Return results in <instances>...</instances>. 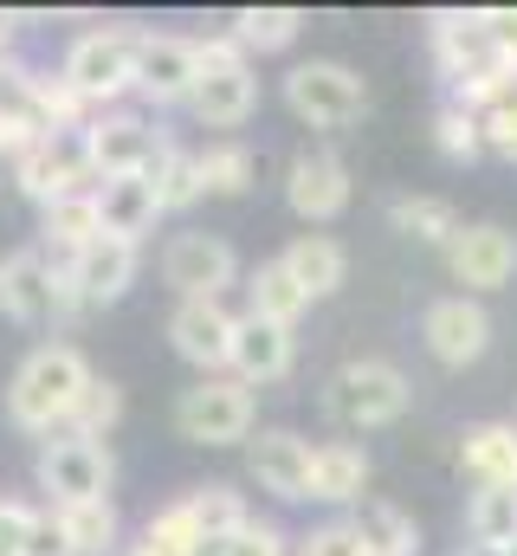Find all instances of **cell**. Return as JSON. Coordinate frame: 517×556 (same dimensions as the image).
I'll return each mask as SVG.
<instances>
[{
    "mask_svg": "<svg viewBox=\"0 0 517 556\" xmlns=\"http://www.w3.org/2000/svg\"><path fill=\"white\" fill-rule=\"evenodd\" d=\"M388 220H394V233H407L420 247H453V233H459V207L446 194H394Z\"/></svg>",
    "mask_w": 517,
    "mask_h": 556,
    "instance_id": "cell-28",
    "label": "cell"
},
{
    "mask_svg": "<svg viewBox=\"0 0 517 556\" xmlns=\"http://www.w3.org/2000/svg\"><path fill=\"white\" fill-rule=\"evenodd\" d=\"M420 343H427L433 363H446V369H472V363L492 350V311H486L479 298H466V291L433 298V304L420 311Z\"/></svg>",
    "mask_w": 517,
    "mask_h": 556,
    "instance_id": "cell-11",
    "label": "cell"
},
{
    "mask_svg": "<svg viewBox=\"0 0 517 556\" xmlns=\"http://www.w3.org/2000/svg\"><path fill=\"white\" fill-rule=\"evenodd\" d=\"M433 142H440L446 162H479V155H486V124H479V111H466V104H440V117H433Z\"/></svg>",
    "mask_w": 517,
    "mask_h": 556,
    "instance_id": "cell-36",
    "label": "cell"
},
{
    "mask_svg": "<svg viewBox=\"0 0 517 556\" xmlns=\"http://www.w3.org/2000/svg\"><path fill=\"white\" fill-rule=\"evenodd\" d=\"M201 85L194 39L181 33H142L136 39V98L142 104H188Z\"/></svg>",
    "mask_w": 517,
    "mask_h": 556,
    "instance_id": "cell-17",
    "label": "cell"
},
{
    "mask_svg": "<svg viewBox=\"0 0 517 556\" xmlns=\"http://www.w3.org/2000/svg\"><path fill=\"white\" fill-rule=\"evenodd\" d=\"M33 142H46V137H33V130H20V124H7V117H0V162H20Z\"/></svg>",
    "mask_w": 517,
    "mask_h": 556,
    "instance_id": "cell-43",
    "label": "cell"
},
{
    "mask_svg": "<svg viewBox=\"0 0 517 556\" xmlns=\"http://www.w3.org/2000/svg\"><path fill=\"white\" fill-rule=\"evenodd\" d=\"M298 33H304V13L298 7H240L234 13V46L253 59V52H285V46H298Z\"/></svg>",
    "mask_w": 517,
    "mask_h": 556,
    "instance_id": "cell-30",
    "label": "cell"
},
{
    "mask_svg": "<svg viewBox=\"0 0 517 556\" xmlns=\"http://www.w3.org/2000/svg\"><path fill=\"white\" fill-rule=\"evenodd\" d=\"M181 505H188L201 538H234V531L253 525V511H247V498L234 485H194V492H181Z\"/></svg>",
    "mask_w": 517,
    "mask_h": 556,
    "instance_id": "cell-32",
    "label": "cell"
},
{
    "mask_svg": "<svg viewBox=\"0 0 517 556\" xmlns=\"http://www.w3.org/2000/svg\"><path fill=\"white\" fill-rule=\"evenodd\" d=\"M136 39H142L136 26H91V33H78L59 78H65L91 111H104L111 98L136 91Z\"/></svg>",
    "mask_w": 517,
    "mask_h": 556,
    "instance_id": "cell-7",
    "label": "cell"
},
{
    "mask_svg": "<svg viewBox=\"0 0 517 556\" xmlns=\"http://www.w3.org/2000/svg\"><path fill=\"white\" fill-rule=\"evenodd\" d=\"M194 59H201V85H194L188 111H194L207 130H240V124L258 111L253 59L234 46V33H220V39H194Z\"/></svg>",
    "mask_w": 517,
    "mask_h": 556,
    "instance_id": "cell-4",
    "label": "cell"
},
{
    "mask_svg": "<svg viewBox=\"0 0 517 556\" xmlns=\"http://www.w3.org/2000/svg\"><path fill=\"white\" fill-rule=\"evenodd\" d=\"M98 227L111 233V240H129V247H142V233L162 220V201H155V181L149 175H117V181H98Z\"/></svg>",
    "mask_w": 517,
    "mask_h": 556,
    "instance_id": "cell-21",
    "label": "cell"
},
{
    "mask_svg": "<svg viewBox=\"0 0 517 556\" xmlns=\"http://www.w3.org/2000/svg\"><path fill=\"white\" fill-rule=\"evenodd\" d=\"M479 124H486V149H499L505 162H517V91L499 98L492 111H479Z\"/></svg>",
    "mask_w": 517,
    "mask_h": 556,
    "instance_id": "cell-38",
    "label": "cell"
},
{
    "mask_svg": "<svg viewBox=\"0 0 517 556\" xmlns=\"http://www.w3.org/2000/svg\"><path fill=\"white\" fill-rule=\"evenodd\" d=\"M298 556H369V551H363L356 525H350V518H337V525H317V531L304 538V551H298Z\"/></svg>",
    "mask_w": 517,
    "mask_h": 556,
    "instance_id": "cell-39",
    "label": "cell"
},
{
    "mask_svg": "<svg viewBox=\"0 0 517 556\" xmlns=\"http://www.w3.org/2000/svg\"><path fill=\"white\" fill-rule=\"evenodd\" d=\"M363 492H369V453L356 440L311 446V498L317 505H363Z\"/></svg>",
    "mask_w": 517,
    "mask_h": 556,
    "instance_id": "cell-23",
    "label": "cell"
},
{
    "mask_svg": "<svg viewBox=\"0 0 517 556\" xmlns=\"http://www.w3.org/2000/svg\"><path fill=\"white\" fill-rule=\"evenodd\" d=\"M0 311H7V291H0Z\"/></svg>",
    "mask_w": 517,
    "mask_h": 556,
    "instance_id": "cell-45",
    "label": "cell"
},
{
    "mask_svg": "<svg viewBox=\"0 0 517 556\" xmlns=\"http://www.w3.org/2000/svg\"><path fill=\"white\" fill-rule=\"evenodd\" d=\"M285 104L311 130H350L369 111V85L337 59H304V65L285 72Z\"/></svg>",
    "mask_w": 517,
    "mask_h": 556,
    "instance_id": "cell-5",
    "label": "cell"
},
{
    "mask_svg": "<svg viewBox=\"0 0 517 556\" xmlns=\"http://www.w3.org/2000/svg\"><path fill=\"white\" fill-rule=\"evenodd\" d=\"M414 408V382L407 369H394L388 356H350L343 369H330L324 382V415L350 433H376Z\"/></svg>",
    "mask_w": 517,
    "mask_h": 556,
    "instance_id": "cell-3",
    "label": "cell"
},
{
    "mask_svg": "<svg viewBox=\"0 0 517 556\" xmlns=\"http://www.w3.org/2000/svg\"><path fill=\"white\" fill-rule=\"evenodd\" d=\"M304 311H311V298L291 285V273H285L278 260H265V266L247 278V317H265V324H285V330H291Z\"/></svg>",
    "mask_w": 517,
    "mask_h": 556,
    "instance_id": "cell-29",
    "label": "cell"
},
{
    "mask_svg": "<svg viewBox=\"0 0 517 556\" xmlns=\"http://www.w3.org/2000/svg\"><path fill=\"white\" fill-rule=\"evenodd\" d=\"M149 181H155V201H162V214H181V207H194L207 188H201V168H194V155L188 149H162L155 155V168H149Z\"/></svg>",
    "mask_w": 517,
    "mask_h": 556,
    "instance_id": "cell-35",
    "label": "cell"
},
{
    "mask_svg": "<svg viewBox=\"0 0 517 556\" xmlns=\"http://www.w3.org/2000/svg\"><path fill=\"white\" fill-rule=\"evenodd\" d=\"M227 556H285V531L253 518L247 531H234V538H227Z\"/></svg>",
    "mask_w": 517,
    "mask_h": 556,
    "instance_id": "cell-41",
    "label": "cell"
},
{
    "mask_svg": "<svg viewBox=\"0 0 517 556\" xmlns=\"http://www.w3.org/2000/svg\"><path fill=\"white\" fill-rule=\"evenodd\" d=\"M136 266H142V253L129 247V240H111V233H98L78 260H72V291H78V304L85 311H104V304H117L129 285H136Z\"/></svg>",
    "mask_w": 517,
    "mask_h": 556,
    "instance_id": "cell-19",
    "label": "cell"
},
{
    "mask_svg": "<svg viewBox=\"0 0 517 556\" xmlns=\"http://www.w3.org/2000/svg\"><path fill=\"white\" fill-rule=\"evenodd\" d=\"M13 188L39 207H59V201H78V194H98V175L85 162V149L65 137H46L33 142L20 162H13Z\"/></svg>",
    "mask_w": 517,
    "mask_h": 556,
    "instance_id": "cell-13",
    "label": "cell"
},
{
    "mask_svg": "<svg viewBox=\"0 0 517 556\" xmlns=\"http://www.w3.org/2000/svg\"><path fill=\"white\" fill-rule=\"evenodd\" d=\"M433 59L453 85V104L466 111H492L517 91V52L492 33L486 13H433Z\"/></svg>",
    "mask_w": 517,
    "mask_h": 556,
    "instance_id": "cell-1",
    "label": "cell"
},
{
    "mask_svg": "<svg viewBox=\"0 0 517 556\" xmlns=\"http://www.w3.org/2000/svg\"><path fill=\"white\" fill-rule=\"evenodd\" d=\"M350 525H356V538H363L369 556H420V525L401 505H388V498H363L350 511Z\"/></svg>",
    "mask_w": 517,
    "mask_h": 556,
    "instance_id": "cell-27",
    "label": "cell"
},
{
    "mask_svg": "<svg viewBox=\"0 0 517 556\" xmlns=\"http://www.w3.org/2000/svg\"><path fill=\"white\" fill-rule=\"evenodd\" d=\"M194 168H201V188L207 194H247L258 181V162H253V149L247 142H207L201 155H194Z\"/></svg>",
    "mask_w": 517,
    "mask_h": 556,
    "instance_id": "cell-33",
    "label": "cell"
},
{
    "mask_svg": "<svg viewBox=\"0 0 517 556\" xmlns=\"http://www.w3.org/2000/svg\"><path fill=\"white\" fill-rule=\"evenodd\" d=\"M285 201H291V214L311 220V227L337 220V214L350 207V168H343V155L324 149V142H304V149L291 155V168H285Z\"/></svg>",
    "mask_w": 517,
    "mask_h": 556,
    "instance_id": "cell-15",
    "label": "cell"
},
{
    "mask_svg": "<svg viewBox=\"0 0 517 556\" xmlns=\"http://www.w3.org/2000/svg\"><path fill=\"white\" fill-rule=\"evenodd\" d=\"M291 363H298V337H291L285 324H265V317H240L227 369H234V376H240L247 389L285 382V376H291Z\"/></svg>",
    "mask_w": 517,
    "mask_h": 556,
    "instance_id": "cell-20",
    "label": "cell"
},
{
    "mask_svg": "<svg viewBox=\"0 0 517 556\" xmlns=\"http://www.w3.org/2000/svg\"><path fill=\"white\" fill-rule=\"evenodd\" d=\"M459 472L472 485H517V420H472L459 433Z\"/></svg>",
    "mask_w": 517,
    "mask_h": 556,
    "instance_id": "cell-22",
    "label": "cell"
},
{
    "mask_svg": "<svg viewBox=\"0 0 517 556\" xmlns=\"http://www.w3.org/2000/svg\"><path fill=\"white\" fill-rule=\"evenodd\" d=\"M33 479H39L46 505L65 511V505H98V498H111L117 466H111V446L78 440V433H52V440L39 446V459H33Z\"/></svg>",
    "mask_w": 517,
    "mask_h": 556,
    "instance_id": "cell-8",
    "label": "cell"
},
{
    "mask_svg": "<svg viewBox=\"0 0 517 556\" xmlns=\"http://www.w3.org/2000/svg\"><path fill=\"white\" fill-rule=\"evenodd\" d=\"M7 39H13V13H0V59H7Z\"/></svg>",
    "mask_w": 517,
    "mask_h": 556,
    "instance_id": "cell-44",
    "label": "cell"
},
{
    "mask_svg": "<svg viewBox=\"0 0 517 556\" xmlns=\"http://www.w3.org/2000/svg\"><path fill=\"white\" fill-rule=\"evenodd\" d=\"M59 525H65L72 556H117L124 525H117V505H111V498H98V505H65Z\"/></svg>",
    "mask_w": 517,
    "mask_h": 556,
    "instance_id": "cell-31",
    "label": "cell"
},
{
    "mask_svg": "<svg viewBox=\"0 0 517 556\" xmlns=\"http://www.w3.org/2000/svg\"><path fill=\"white\" fill-rule=\"evenodd\" d=\"M234 330H240V317H234L220 298H181V304L168 311V350H175L181 363H194L201 376H220V369H227Z\"/></svg>",
    "mask_w": 517,
    "mask_h": 556,
    "instance_id": "cell-16",
    "label": "cell"
},
{
    "mask_svg": "<svg viewBox=\"0 0 517 556\" xmlns=\"http://www.w3.org/2000/svg\"><path fill=\"white\" fill-rule=\"evenodd\" d=\"M91 382L98 376H91V363H85L78 343H39L13 369V382H7V420L20 433H65Z\"/></svg>",
    "mask_w": 517,
    "mask_h": 556,
    "instance_id": "cell-2",
    "label": "cell"
},
{
    "mask_svg": "<svg viewBox=\"0 0 517 556\" xmlns=\"http://www.w3.org/2000/svg\"><path fill=\"white\" fill-rule=\"evenodd\" d=\"M78 149H85V162H91L98 181H117V175H149L168 142L155 137V124L136 117V111H98V117L85 124Z\"/></svg>",
    "mask_w": 517,
    "mask_h": 556,
    "instance_id": "cell-10",
    "label": "cell"
},
{
    "mask_svg": "<svg viewBox=\"0 0 517 556\" xmlns=\"http://www.w3.org/2000/svg\"><path fill=\"white\" fill-rule=\"evenodd\" d=\"M466 544L479 556L517 551V485H479L466 498Z\"/></svg>",
    "mask_w": 517,
    "mask_h": 556,
    "instance_id": "cell-26",
    "label": "cell"
},
{
    "mask_svg": "<svg viewBox=\"0 0 517 556\" xmlns=\"http://www.w3.org/2000/svg\"><path fill=\"white\" fill-rule=\"evenodd\" d=\"M0 291H7V317L20 324H65L72 311H85L72 291V273L52 266L39 247H20L0 260Z\"/></svg>",
    "mask_w": 517,
    "mask_h": 556,
    "instance_id": "cell-9",
    "label": "cell"
},
{
    "mask_svg": "<svg viewBox=\"0 0 517 556\" xmlns=\"http://www.w3.org/2000/svg\"><path fill=\"white\" fill-rule=\"evenodd\" d=\"M247 472L278 505H304L311 498V440H298L291 427H265L247 440Z\"/></svg>",
    "mask_w": 517,
    "mask_h": 556,
    "instance_id": "cell-18",
    "label": "cell"
},
{
    "mask_svg": "<svg viewBox=\"0 0 517 556\" xmlns=\"http://www.w3.org/2000/svg\"><path fill=\"white\" fill-rule=\"evenodd\" d=\"M446 273L466 285V298H486V291H505L517 278V233L499 220H472L453 233L446 247Z\"/></svg>",
    "mask_w": 517,
    "mask_h": 556,
    "instance_id": "cell-14",
    "label": "cell"
},
{
    "mask_svg": "<svg viewBox=\"0 0 517 556\" xmlns=\"http://www.w3.org/2000/svg\"><path fill=\"white\" fill-rule=\"evenodd\" d=\"M33 511H39V505L0 498V556H26V538H33Z\"/></svg>",
    "mask_w": 517,
    "mask_h": 556,
    "instance_id": "cell-40",
    "label": "cell"
},
{
    "mask_svg": "<svg viewBox=\"0 0 517 556\" xmlns=\"http://www.w3.org/2000/svg\"><path fill=\"white\" fill-rule=\"evenodd\" d=\"M253 389L240 376H201L194 389L175 395V433L188 446H234V440H253Z\"/></svg>",
    "mask_w": 517,
    "mask_h": 556,
    "instance_id": "cell-6",
    "label": "cell"
},
{
    "mask_svg": "<svg viewBox=\"0 0 517 556\" xmlns=\"http://www.w3.org/2000/svg\"><path fill=\"white\" fill-rule=\"evenodd\" d=\"M26 556H72V544H65V525H59V511H52V505H46V511H33Z\"/></svg>",
    "mask_w": 517,
    "mask_h": 556,
    "instance_id": "cell-42",
    "label": "cell"
},
{
    "mask_svg": "<svg viewBox=\"0 0 517 556\" xmlns=\"http://www.w3.org/2000/svg\"><path fill=\"white\" fill-rule=\"evenodd\" d=\"M278 266H285V273H291V285L317 304V298H330V291L350 278V253H343L330 233H298V240L278 253Z\"/></svg>",
    "mask_w": 517,
    "mask_h": 556,
    "instance_id": "cell-24",
    "label": "cell"
},
{
    "mask_svg": "<svg viewBox=\"0 0 517 556\" xmlns=\"http://www.w3.org/2000/svg\"><path fill=\"white\" fill-rule=\"evenodd\" d=\"M98 233H104V227H98V201H91V194L59 201V207H39V253H46L52 266H65V273H72V260H78Z\"/></svg>",
    "mask_w": 517,
    "mask_h": 556,
    "instance_id": "cell-25",
    "label": "cell"
},
{
    "mask_svg": "<svg viewBox=\"0 0 517 556\" xmlns=\"http://www.w3.org/2000/svg\"><path fill=\"white\" fill-rule=\"evenodd\" d=\"M162 285L175 298H227V285H240V253L220 233H175L162 247Z\"/></svg>",
    "mask_w": 517,
    "mask_h": 556,
    "instance_id": "cell-12",
    "label": "cell"
},
{
    "mask_svg": "<svg viewBox=\"0 0 517 556\" xmlns=\"http://www.w3.org/2000/svg\"><path fill=\"white\" fill-rule=\"evenodd\" d=\"M117 420H124V389H117L111 376H98V382L85 389V402H78V415H72L65 433H78V440H104Z\"/></svg>",
    "mask_w": 517,
    "mask_h": 556,
    "instance_id": "cell-37",
    "label": "cell"
},
{
    "mask_svg": "<svg viewBox=\"0 0 517 556\" xmlns=\"http://www.w3.org/2000/svg\"><path fill=\"white\" fill-rule=\"evenodd\" d=\"M201 531H194V518H188V505L175 498V505H162L149 525H142V544H129V556H201Z\"/></svg>",
    "mask_w": 517,
    "mask_h": 556,
    "instance_id": "cell-34",
    "label": "cell"
}]
</instances>
